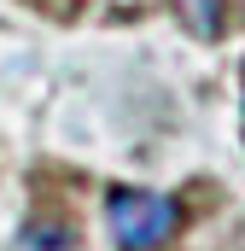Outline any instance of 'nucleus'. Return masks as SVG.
<instances>
[{"instance_id": "obj_2", "label": "nucleus", "mask_w": 245, "mask_h": 251, "mask_svg": "<svg viewBox=\"0 0 245 251\" xmlns=\"http://www.w3.org/2000/svg\"><path fill=\"white\" fill-rule=\"evenodd\" d=\"M170 6H175V18H181L198 41H216L228 29V6L222 0H170Z\"/></svg>"}, {"instance_id": "obj_3", "label": "nucleus", "mask_w": 245, "mask_h": 251, "mask_svg": "<svg viewBox=\"0 0 245 251\" xmlns=\"http://www.w3.org/2000/svg\"><path fill=\"white\" fill-rule=\"evenodd\" d=\"M12 251H76V240H70L64 228H53V222H29V228L12 240Z\"/></svg>"}, {"instance_id": "obj_1", "label": "nucleus", "mask_w": 245, "mask_h": 251, "mask_svg": "<svg viewBox=\"0 0 245 251\" xmlns=\"http://www.w3.org/2000/svg\"><path fill=\"white\" fill-rule=\"evenodd\" d=\"M105 228L122 251H158L170 246V234L181 228V210L175 199L164 193H146V187H117L105 199Z\"/></svg>"}]
</instances>
